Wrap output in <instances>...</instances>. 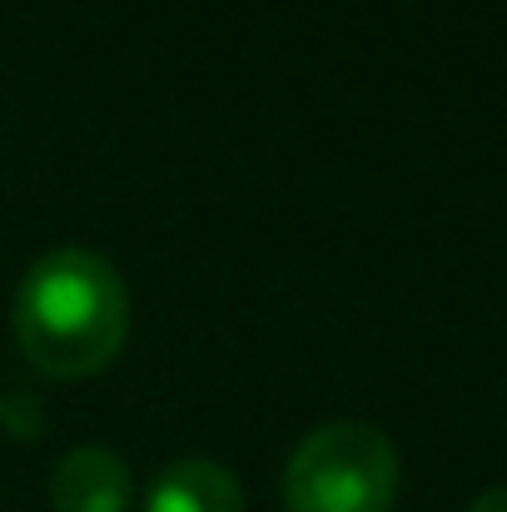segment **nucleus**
<instances>
[{"label": "nucleus", "instance_id": "nucleus-4", "mask_svg": "<svg viewBox=\"0 0 507 512\" xmlns=\"http://www.w3.org/2000/svg\"><path fill=\"white\" fill-rule=\"evenodd\" d=\"M145 512H244V488L214 458H179L150 483Z\"/></svg>", "mask_w": 507, "mask_h": 512}, {"label": "nucleus", "instance_id": "nucleus-1", "mask_svg": "<svg viewBox=\"0 0 507 512\" xmlns=\"http://www.w3.org/2000/svg\"><path fill=\"white\" fill-rule=\"evenodd\" d=\"M130 334V294L110 259L80 244L40 254L15 289L20 353L50 378L100 373Z\"/></svg>", "mask_w": 507, "mask_h": 512}, {"label": "nucleus", "instance_id": "nucleus-3", "mask_svg": "<svg viewBox=\"0 0 507 512\" xmlns=\"http://www.w3.org/2000/svg\"><path fill=\"white\" fill-rule=\"evenodd\" d=\"M135 498L130 463L100 443L70 448L50 473V508L55 512H125Z\"/></svg>", "mask_w": 507, "mask_h": 512}, {"label": "nucleus", "instance_id": "nucleus-5", "mask_svg": "<svg viewBox=\"0 0 507 512\" xmlns=\"http://www.w3.org/2000/svg\"><path fill=\"white\" fill-rule=\"evenodd\" d=\"M468 512H507V488H488V493H478Z\"/></svg>", "mask_w": 507, "mask_h": 512}, {"label": "nucleus", "instance_id": "nucleus-2", "mask_svg": "<svg viewBox=\"0 0 507 512\" xmlns=\"http://www.w3.org/2000/svg\"><path fill=\"white\" fill-rule=\"evenodd\" d=\"M398 448L383 428L338 418L314 428L284 468L289 512H393L398 503Z\"/></svg>", "mask_w": 507, "mask_h": 512}]
</instances>
